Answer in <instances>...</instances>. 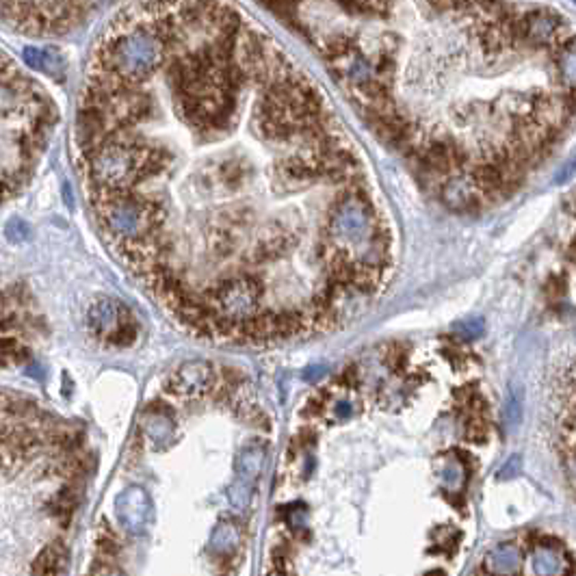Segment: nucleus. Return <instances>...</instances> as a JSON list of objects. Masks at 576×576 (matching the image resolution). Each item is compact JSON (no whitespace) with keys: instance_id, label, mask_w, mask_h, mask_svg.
Wrapping results in <instances>:
<instances>
[{"instance_id":"f257e3e1","label":"nucleus","mask_w":576,"mask_h":576,"mask_svg":"<svg viewBox=\"0 0 576 576\" xmlns=\"http://www.w3.org/2000/svg\"><path fill=\"white\" fill-rule=\"evenodd\" d=\"M76 152L106 245L200 336L319 332L392 273L357 145L227 0H135L111 18L82 76Z\"/></svg>"},{"instance_id":"f03ea898","label":"nucleus","mask_w":576,"mask_h":576,"mask_svg":"<svg viewBox=\"0 0 576 576\" xmlns=\"http://www.w3.org/2000/svg\"><path fill=\"white\" fill-rule=\"evenodd\" d=\"M315 50L409 169L485 150L524 118L557 35L501 0H258Z\"/></svg>"},{"instance_id":"7ed1b4c3","label":"nucleus","mask_w":576,"mask_h":576,"mask_svg":"<svg viewBox=\"0 0 576 576\" xmlns=\"http://www.w3.org/2000/svg\"><path fill=\"white\" fill-rule=\"evenodd\" d=\"M57 124L48 93L5 55L3 70V171L7 200L18 195L35 171Z\"/></svg>"},{"instance_id":"20e7f679","label":"nucleus","mask_w":576,"mask_h":576,"mask_svg":"<svg viewBox=\"0 0 576 576\" xmlns=\"http://www.w3.org/2000/svg\"><path fill=\"white\" fill-rule=\"evenodd\" d=\"M5 20L32 37H59L80 28L113 0H3Z\"/></svg>"},{"instance_id":"39448f33","label":"nucleus","mask_w":576,"mask_h":576,"mask_svg":"<svg viewBox=\"0 0 576 576\" xmlns=\"http://www.w3.org/2000/svg\"><path fill=\"white\" fill-rule=\"evenodd\" d=\"M89 332L111 347H130L139 336V325L124 304L111 297L95 299L87 310Z\"/></svg>"},{"instance_id":"423d86ee","label":"nucleus","mask_w":576,"mask_h":576,"mask_svg":"<svg viewBox=\"0 0 576 576\" xmlns=\"http://www.w3.org/2000/svg\"><path fill=\"white\" fill-rule=\"evenodd\" d=\"M267 459H269V451L265 442H250L241 449L239 457H236V466H234V481L227 490V501L232 505L236 512H245L250 509L254 494H256V485L260 481L262 472L267 468Z\"/></svg>"},{"instance_id":"0eeeda50","label":"nucleus","mask_w":576,"mask_h":576,"mask_svg":"<svg viewBox=\"0 0 576 576\" xmlns=\"http://www.w3.org/2000/svg\"><path fill=\"white\" fill-rule=\"evenodd\" d=\"M115 514H118L120 526L128 535H141L147 531L152 522L154 505L150 494L141 485H128L115 503Z\"/></svg>"},{"instance_id":"6e6552de","label":"nucleus","mask_w":576,"mask_h":576,"mask_svg":"<svg viewBox=\"0 0 576 576\" xmlns=\"http://www.w3.org/2000/svg\"><path fill=\"white\" fill-rule=\"evenodd\" d=\"M217 375L208 362L191 360L178 366L169 380V390L180 399H202L215 388Z\"/></svg>"},{"instance_id":"1a4fd4ad","label":"nucleus","mask_w":576,"mask_h":576,"mask_svg":"<svg viewBox=\"0 0 576 576\" xmlns=\"http://www.w3.org/2000/svg\"><path fill=\"white\" fill-rule=\"evenodd\" d=\"M241 546V526L234 520H221L215 529H212L208 550L219 557L232 555Z\"/></svg>"},{"instance_id":"9d476101","label":"nucleus","mask_w":576,"mask_h":576,"mask_svg":"<svg viewBox=\"0 0 576 576\" xmlns=\"http://www.w3.org/2000/svg\"><path fill=\"white\" fill-rule=\"evenodd\" d=\"M143 429L147 434V438L152 440L154 447H160L162 442H169L171 434H174V422L171 416L165 411L162 407H150L143 422Z\"/></svg>"},{"instance_id":"9b49d317","label":"nucleus","mask_w":576,"mask_h":576,"mask_svg":"<svg viewBox=\"0 0 576 576\" xmlns=\"http://www.w3.org/2000/svg\"><path fill=\"white\" fill-rule=\"evenodd\" d=\"M520 566V552L514 544H503L496 546L485 559V568L496 574V576H509L514 574Z\"/></svg>"},{"instance_id":"f8f14e48","label":"nucleus","mask_w":576,"mask_h":576,"mask_svg":"<svg viewBox=\"0 0 576 576\" xmlns=\"http://www.w3.org/2000/svg\"><path fill=\"white\" fill-rule=\"evenodd\" d=\"M65 561V546L61 541L46 546L32 561V576H59Z\"/></svg>"},{"instance_id":"ddd939ff","label":"nucleus","mask_w":576,"mask_h":576,"mask_svg":"<svg viewBox=\"0 0 576 576\" xmlns=\"http://www.w3.org/2000/svg\"><path fill=\"white\" fill-rule=\"evenodd\" d=\"M26 360H28V351L22 347V344L5 336V340H3V364L5 366L22 364V362H26Z\"/></svg>"},{"instance_id":"4468645a","label":"nucleus","mask_w":576,"mask_h":576,"mask_svg":"<svg viewBox=\"0 0 576 576\" xmlns=\"http://www.w3.org/2000/svg\"><path fill=\"white\" fill-rule=\"evenodd\" d=\"M440 476L444 479V483H447V487H457L464 479V470L459 466L457 459H449L447 466L440 470Z\"/></svg>"},{"instance_id":"2eb2a0df","label":"nucleus","mask_w":576,"mask_h":576,"mask_svg":"<svg viewBox=\"0 0 576 576\" xmlns=\"http://www.w3.org/2000/svg\"><path fill=\"white\" fill-rule=\"evenodd\" d=\"M306 507L304 505H288L286 509V524L295 526V529H301V526L306 524Z\"/></svg>"},{"instance_id":"dca6fc26","label":"nucleus","mask_w":576,"mask_h":576,"mask_svg":"<svg viewBox=\"0 0 576 576\" xmlns=\"http://www.w3.org/2000/svg\"><path fill=\"white\" fill-rule=\"evenodd\" d=\"M483 332V321L481 319H468L464 323L457 325V334L464 336V338H474Z\"/></svg>"},{"instance_id":"f3484780","label":"nucleus","mask_w":576,"mask_h":576,"mask_svg":"<svg viewBox=\"0 0 576 576\" xmlns=\"http://www.w3.org/2000/svg\"><path fill=\"white\" fill-rule=\"evenodd\" d=\"M332 414H334L336 420H347V418H351L355 414V407H353L351 401H338L332 407Z\"/></svg>"},{"instance_id":"a211bd4d","label":"nucleus","mask_w":576,"mask_h":576,"mask_svg":"<svg viewBox=\"0 0 576 576\" xmlns=\"http://www.w3.org/2000/svg\"><path fill=\"white\" fill-rule=\"evenodd\" d=\"M572 176H576V158L574 160H570L566 167L561 169V174L557 176V183L559 185H564V183H568V180L572 178Z\"/></svg>"},{"instance_id":"6ab92c4d","label":"nucleus","mask_w":576,"mask_h":576,"mask_svg":"<svg viewBox=\"0 0 576 576\" xmlns=\"http://www.w3.org/2000/svg\"><path fill=\"white\" fill-rule=\"evenodd\" d=\"M323 375H325V369H323V366H312V369H308V371L304 373V380L310 382V384H315L317 380H321Z\"/></svg>"},{"instance_id":"aec40b11","label":"nucleus","mask_w":576,"mask_h":576,"mask_svg":"<svg viewBox=\"0 0 576 576\" xmlns=\"http://www.w3.org/2000/svg\"><path fill=\"white\" fill-rule=\"evenodd\" d=\"M106 576H126V574H122V572H109Z\"/></svg>"}]
</instances>
